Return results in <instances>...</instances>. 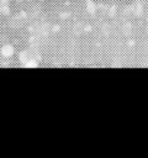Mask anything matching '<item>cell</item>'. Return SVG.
I'll return each instance as SVG.
<instances>
[{"label":"cell","mask_w":148,"mask_h":158,"mask_svg":"<svg viewBox=\"0 0 148 158\" xmlns=\"http://www.w3.org/2000/svg\"><path fill=\"white\" fill-rule=\"evenodd\" d=\"M12 53H14V51H12V47L11 46H4L1 48V54L4 57H11Z\"/></svg>","instance_id":"1"}]
</instances>
